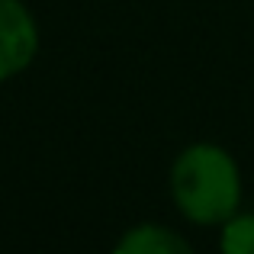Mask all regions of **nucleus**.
I'll list each match as a JSON object with an SVG mask.
<instances>
[{"label": "nucleus", "mask_w": 254, "mask_h": 254, "mask_svg": "<svg viewBox=\"0 0 254 254\" xmlns=\"http://www.w3.org/2000/svg\"><path fill=\"white\" fill-rule=\"evenodd\" d=\"M171 190L180 212L199 225L225 222L242 196L238 168L216 145H190L174 161Z\"/></svg>", "instance_id": "1"}, {"label": "nucleus", "mask_w": 254, "mask_h": 254, "mask_svg": "<svg viewBox=\"0 0 254 254\" xmlns=\"http://www.w3.org/2000/svg\"><path fill=\"white\" fill-rule=\"evenodd\" d=\"M39 49L32 13L19 0H0V81L29 68Z\"/></svg>", "instance_id": "2"}, {"label": "nucleus", "mask_w": 254, "mask_h": 254, "mask_svg": "<svg viewBox=\"0 0 254 254\" xmlns=\"http://www.w3.org/2000/svg\"><path fill=\"white\" fill-rule=\"evenodd\" d=\"M116 254H193V248L171 229L161 225H135L126 232Z\"/></svg>", "instance_id": "3"}, {"label": "nucleus", "mask_w": 254, "mask_h": 254, "mask_svg": "<svg viewBox=\"0 0 254 254\" xmlns=\"http://www.w3.org/2000/svg\"><path fill=\"white\" fill-rule=\"evenodd\" d=\"M222 254H254V216L225 219L222 229Z\"/></svg>", "instance_id": "4"}]
</instances>
